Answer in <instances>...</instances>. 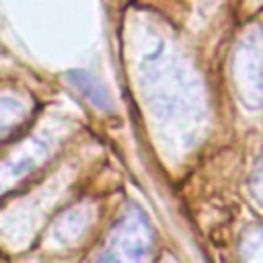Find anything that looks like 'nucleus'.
Returning <instances> with one entry per match:
<instances>
[{"label": "nucleus", "mask_w": 263, "mask_h": 263, "mask_svg": "<svg viewBox=\"0 0 263 263\" xmlns=\"http://www.w3.org/2000/svg\"><path fill=\"white\" fill-rule=\"evenodd\" d=\"M154 230L142 212H127L113 226L95 263H148L154 253Z\"/></svg>", "instance_id": "nucleus-1"}, {"label": "nucleus", "mask_w": 263, "mask_h": 263, "mask_svg": "<svg viewBox=\"0 0 263 263\" xmlns=\"http://www.w3.org/2000/svg\"><path fill=\"white\" fill-rule=\"evenodd\" d=\"M251 191H253V197L263 205V156L259 158L255 171H253V177H251Z\"/></svg>", "instance_id": "nucleus-5"}, {"label": "nucleus", "mask_w": 263, "mask_h": 263, "mask_svg": "<svg viewBox=\"0 0 263 263\" xmlns=\"http://www.w3.org/2000/svg\"><path fill=\"white\" fill-rule=\"evenodd\" d=\"M234 84L247 107L257 109L263 105V47L255 37L245 39L236 51Z\"/></svg>", "instance_id": "nucleus-2"}, {"label": "nucleus", "mask_w": 263, "mask_h": 263, "mask_svg": "<svg viewBox=\"0 0 263 263\" xmlns=\"http://www.w3.org/2000/svg\"><path fill=\"white\" fill-rule=\"evenodd\" d=\"M27 119V107L14 97H0V140Z\"/></svg>", "instance_id": "nucleus-3"}, {"label": "nucleus", "mask_w": 263, "mask_h": 263, "mask_svg": "<svg viewBox=\"0 0 263 263\" xmlns=\"http://www.w3.org/2000/svg\"><path fill=\"white\" fill-rule=\"evenodd\" d=\"M242 263H263V226L249 228L238 247Z\"/></svg>", "instance_id": "nucleus-4"}]
</instances>
